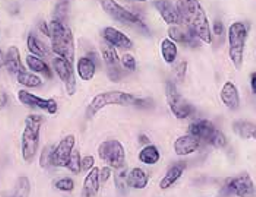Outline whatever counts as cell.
<instances>
[{
    "instance_id": "15",
    "label": "cell",
    "mask_w": 256,
    "mask_h": 197,
    "mask_svg": "<svg viewBox=\"0 0 256 197\" xmlns=\"http://www.w3.org/2000/svg\"><path fill=\"white\" fill-rule=\"evenodd\" d=\"M168 38L173 39L178 44H182V45H188V47H198V44H199V39L190 31V28L186 26L184 23L170 26L168 28Z\"/></svg>"
},
{
    "instance_id": "44",
    "label": "cell",
    "mask_w": 256,
    "mask_h": 197,
    "mask_svg": "<svg viewBox=\"0 0 256 197\" xmlns=\"http://www.w3.org/2000/svg\"><path fill=\"white\" fill-rule=\"evenodd\" d=\"M40 31H41L46 37L50 38V23H48V22L41 20V22H40Z\"/></svg>"
},
{
    "instance_id": "21",
    "label": "cell",
    "mask_w": 256,
    "mask_h": 197,
    "mask_svg": "<svg viewBox=\"0 0 256 197\" xmlns=\"http://www.w3.org/2000/svg\"><path fill=\"white\" fill-rule=\"evenodd\" d=\"M25 61H26V66L31 72L37 73V75H44L47 79L53 78V72L52 67L48 66V63L42 57H38V56H34V54H28L25 57Z\"/></svg>"
},
{
    "instance_id": "27",
    "label": "cell",
    "mask_w": 256,
    "mask_h": 197,
    "mask_svg": "<svg viewBox=\"0 0 256 197\" xmlns=\"http://www.w3.org/2000/svg\"><path fill=\"white\" fill-rule=\"evenodd\" d=\"M138 158L139 161L142 164H145V165H156V164L160 162V159H161V152H160V149H158L156 145L150 143V145H145L140 149Z\"/></svg>"
},
{
    "instance_id": "36",
    "label": "cell",
    "mask_w": 256,
    "mask_h": 197,
    "mask_svg": "<svg viewBox=\"0 0 256 197\" xmlns=\"http://www.w3.org/2000/svg\"><path fill=\"white\" fill-rule=\"evenodd\" d=\"M68 10H69V1H68V0H62V1H59L58 6H56V9H54V19L66 22Z\"/></svg>"
},
{
    "instance_id": "17",
    "label": "cell",
    "mask_w": 256,
    "mask_h": 197,
    "mask_svg": "<svg viewBox=\"0 0 256 197\" xmlns=\"http://www.w3.org/2000/svg\"><path fill=\"white\" fill-rule=\"evenodd\" d=\"M200 145H202V142L199 139L192 136L190 133H188V135H183V136L176 139L173 143V148H174V152L178 157H188V155H192V154L198 152L200 149Z\"/></svg>"
},
{
    "instance_id": "19",
    "label": "cell",
    "mask_w": 256,
    "mask_h": 197,
    "mask_svg": "<svg viewBox=\"0 0 256 197\" xmlns=\"http://www.w3.org/2000/svg\"><path fill=\"white\" fill-rule=\"evenodd\" d=\"M4 67L8 69V72L14 76H16L18 73H20L22 70H25V66L22 63V59H20V48L12 45L8 48L6 51V61H4Z\"/></svg>"
},
{
    "instance_id": "29",
    "label": "cell",
    "mask_w": 256,
    "mask_h": 197,
    "mask_svg": "<svg viewBox=\"0 0 256 197\" xmlns=\"http://www.w3.org/2000/svg\"><path fill=\"white\" fill-rule=\"evenodd\" d=\"M100 51H101V59L106 63L107 67H108V66L120 64V57H118V48H116V47H113V45L104 42V44H101Z\"/></svg>"
},
{
    "instance_id": "1",
    "label": "cell",
    "mask_w": 256,
    "mask_h": 197,
    "mask_svg": "<svg viewBox=\"0 0 256 197\" xmlns=\"http://www.w3.org/2000/svg\"><path fill=\"white\" fill-rule=\"evenodd\" d=\"M178 6L182 13V22L190 28L199 41L212 44V29L206 16L205 9L199 0H178Z\"/></svg>"
},
{
    "instance_id": "30",
    "label": "cell",
    "mask_w": 256,
    "mask_h": 197,
    "mask_svg": "<svg viewBox=\"0 0 256 197\" xmlns=\"http://www.w3.org/2000/svg\"><path fill=\"white\" fill-rule=\"evenodd\" d=\"M233 130H234L237 136H240L242 139H252L256 130V124L250 123V121L240 120V121L233 123Z\"/></svg>"
},
{
    "instance_id": "31",
    "label": "cell",
    "mask_w": 256,
    "mask_h": 197,
    "mask_svg": "<svg viewBox=\"0 0 256 197\" xmlns=\"http://www.w3.org/2000/svg\"><path fill=\"white\" fill-rule=\"evenodd\" d=\"M31 193V181L26 176H20L16 180V184L14 187V193L12 197H30Z\"/></svg>"
},
{
    "instance_id": "11",
    "label": "cell",
    "mask_w": 256,
    "mask_h": 197,
    "mask_svg": "<svg viewBox=\"0 0 256 197\" xmlns=\"http://www.w3.org/2000/svg\"><path fill=\"white\" fill-rule=\"evenodd\" d=\"M226 193L236 195L238 197H254L255 196V183L250 176L242 174L237 177H232L226 183Z\"/></svg>"
},
{
    "instance_id": "16",
    "label": "cell",
    "mask_w": 256,
    "mask_h": 197,
    "mask_svg": "<svg viewBox=\"0 0 256 197\" xmlns=\"http://www.w3.org/2000/svg\"><path fill=\"white\" fill-rule=\"evenodd\" d=\"M101 37L102 39L116 47V48H122V50H128V48H132L134 47V41L129 38L124 32L118 31V28H113V26H107L102 29L101 32Z\"/></svg>"
},
{
    "instance_id": "40",
    "label": "cell",
    "mask_w": 256,
    "mask_h": 197,
    "mask_svg": "<svg viewBox=\"0 0 256 197\" xmlns=\"http://www.w3.org/2000/svg\"><path fill=\"white\" fill-rule=\"evenodd\" d=\"M94 167H96V158L92 155L82 158V171H91Z\"/></svg>"
},
{
    "instance_id": "9",
    "label": "cell",
    "mask_w": 256,
    "mask_h": 197,
    "mask_svg": "<svg viewBox=\"0 0 256 197\" xmlns=\"http://www.w3.org/2000/svg\"><path fill=\"white\" fill-rule=\"evenodd\" d=\"M52 66L54 73L60 78V80L63 82L66 92L74 97L76 94V76H75V69H74V63H70L69 60L63 59L56 56L54 59L52 60Z\"/></svg>"
},
{
    "instance_id": "43",
    "label": "cell",
    "mask_w": 256,
    "mask_h": 197,
    "mask_svg": "<svg viewBox=\"0 0 256 197\" xmlns=\"http://www.w3.org/2000/svg\"><path fill=\"white\" fill-rule=\"evenodd\" d=\"M9 104V95L6 94L4 89L0 88V110H4Z\"/></svg>"
},
{
    "instance_id": "20",
    "label": "cell",
    "mask_w": 256,
    "mask_h": 197,
    "mask_svg": "<svg viewBox=\"0 0 256 197\" xmlns=\"http://www.w3.org/2000/svg\"><path fill=\"white\" fill-rule=\"evenodd\" d=\"M76 73L84 82H91L97 73V63L88 56H82L76 61Z\"/></svg>"
},
{
    "instance_id": "39",
    "label": "cell",
    "mask_w": 256,
    "mask_h": 197,
    "mask_svg": "<svg viewBox=\"0 0 256 197\" xmlns=\"http://www.w3.org/2000/svg\"><path fill=\"white\" fill-rule=\"evenodd\" d=\"M211 146H214V148H217V149H222V148L227 146V138H226V135H224L221 130H218L217 132V135H216V138L212 140Z\"/></svg>"
},
{
    "instance_id": "38",
    "label": "cell",
    "mask_w": 256,
    "mask_h": 197,
    "mask_svg": "<svg viewBox=\"0 0 256 197\" xmlns=\"http://www.w3.org/2000/svg\"><path fill=\"white\" fill-rule=\"evenodd\" d=\"M188 73V63L180 61L174 69V83H183Z\"/></svg>"
},
{
    "instance_id": "32",
    "label": "cell",
    "mask_w": 256,
    "mask_h": 197,
    "mask_svg": "<svg viewBox=\"0 0 256 197\" xmlns=\"http://www.w3.org/2000/svg\"><path fill=\"white\" fill-rule=\"evenodd\" d=\"M64 168H68L70 173H74V174H79L80 171H82V158H80V154H79V151H74L72 152V155L69 158V161H68V164H66V167Z\"/></svg>"
},
{
    "instance_id": "14",
    "label": "cell",
    "mask_w": 256,
    "mask_h": 197,
    "mask_svg": "<svg viewBox=\"0 0 256 197\" xmlns=\"http://www.w3.org/2000/svg\"><path fill=\"white\" fill-rule=\"evenodd\" d=\"M218 129L210 120H196L189 126V133L199 139L202 143L211 145L217 135Z\"/></svg>"
},
{
    "instance_id": "28",
    "label": "cell",
    "mask_w": 256,
    "mask_h": 197,
    "mask_svg": "<svg viewBox=\"0 0 256 197\" xmlns=\"http://www.w3.org/2000/svg\"><path fill=\"white\" fill-rule=\"evenodd\" d=\"M16 80L18 83L25 86V88H41L42 86V79L40 78L37 73L31 72V70H22L20 73L16 75Z\"/></svg>"
},
{
    "instance_id": "37",
    "label": "cell",
    "mask_w": 256,
    "mask_h": 197,
    "mask_svg": "<svg viewBox=\"0 0 256 197\" xmlns=\"http://www.w3.org/2000/svg\"><path fill=\"white\" fill-rule=\"evenodd\" d=\"M120 63H122V66L124 67V70H128V72H135L136 70V59L130 54V53H126V54H123L122 57H120Z\"/></svg>"
},
{
    "instance_id": "25",
    "label": "cell",
    "mask_w": 256,
    "mask_h": 197,
    "mask_svg": "<svg viewBox=\"0 0 256 197\" xmlns=\"http://www.w3.org/2000/svg\"><path fill=\"white\" fill-rule=\"evenodd\" d=\"M148 181H150V176L145 170L142 168H132L129 173H128V186L132 187V189H136V190H142L148 186Z\"/></svg>"
},
{
    "instance_id": "42",
    "label": "cell",
    "mask_w": 256,
    "mask_h": 197,
    "mask_svg": "<svg viewBox=\"0 0 256 197\" xmlns=\"http://www.w3.org/2000/svg\"><path fill=\"white\" fill-rule=\"evenodd\" d=\"M100 178H101V183H107L112 178V167L106 165L100 168Z\"/></svg>"
},
{
    "instance_id": "5",
    "label": "cell",
    "mask_w": 256,
    "mask_h": 197,
    "mask_svg": "<svg viewBox=\"0 0 256 197\" xmlns=\"http://www.w3.org/2000/svg\"><path fill=\"white\" fill-rule=\"evenodd\" d=\"M136 101V97L134 94H128L124 91H107L96 95L91 104L88 105V117L96 116L102 108L108 105H120V107H128L134 105Z\"/></svg>"
},
{
    "instance_id": "6",
    "label": "cell",
    "mask_w": 256,
    "mask_h": 197,
    "mask_svg": "<svg viewBox=\"0 0 256 197\" xmlns=\"http://www.w3.org/2000/svg\"><path fill=\"white\" fill-rule=\"evenodd\" d=\"M101 7L102 10L114 20H118L123 25L129 26H136L139 31H144L145 34H150V29L146 28L145 22L140 19V16L130 12L124 6H122L118 0H101Z\"/></svg>"
},
{
    "instance_id": "18",
    "label": "cell",
    "mask_w": 256,
    "mask_h": 197,
    "mask_svg": "<svg viewBox=\"0 0 256 197\" xmlns=\"http://www.w3.org/2000/svg\"><path fill=\"white\" fill-rule=\"evenodd\" d=\"M220 98L222 101V104L232 110V111H236L240 107V94H238V89L233 82H226L224 86L221 88V94H220Z\"/></svg>"
},
{
    "instance_id": "7",
    "label": "cell",
    "mask_w": 256,
    "mask_h": 197,
    "mask_svg": "<svg viewBox=\"0 0 256 197\" xmlns=\"http://www.w3.org/2000/svg\"><path fill=\"white\" fill-rule=\"evenodd\" d=\"M98 157L112 168L122 170L126 168V151L120 140L110 139L104 140L98 146Z\"/></svg>"
},
{
    "instance_id": "35",
    "label": "cell",
    "mask_w": 256,
    "mask_h": 197,
    "mask_svg": "<svg viewBox=\"0 0 256 197\" xmlns=\"http://www.w3.org/2000/svg\"><path fill=\"white\" fill-rule=\"evenodd\" d=\"M124 67L120 64H116V66H108L107 67V73H108V78L112 82H120L122 79L126 76V72L123 70Z\"/></svg>"
},
{
    "instance_id": "33",
    "label": "cell",
    "mask_w": 256,
    "mask_h": 197,
    "mask_svg": "<svg viewBox=\"0 0 256 197\" xmlns=\"http://www.w3.org/2000/svg\"><path fill=\"white\" fill-rule=\"evenodd\" d=\"M53 151H54L53 145H47V146L42 148V152L40 155V165H41V168L53 167Z\"/></svg>"
},
{
    "instance_id": "26",
    "label": "cell",
    "mask_w": 256,
    "mask_h": 197,
    "mask_svg": "<svg viewBox=\"0 0 256 197\" xmlns=\"http://www.w3.org/2000/svg\"><path fill=\"white\" fill-rule=\"evenodd\" d=\"M160 50H161V56L162 60L167 63V64H173L178 56V42H174L173 39L164 38L161 41V45H160Z\"/></svg>"
},
{
    "instance_id": "13",
    "label": "cell",
    "mask_w": 256,
    "mask_h": 197,
    "mask_svg": "<svg viewBox=\"0 0 256 197\" xmlns=\"http://www.w3.org/2000/svg\"><path fill=\"white\" fill-rule=\"evenodd\" d=\"M75 135H68L60 140L53 151V167H66L72 152L75 151Z\"/></svg>"
},
{
    "instance_id": "2",
    "label": "cell",
    "mask_w": 256,
    "mask_h": 197,
    "mask_svg": "<svg viewBox=\"0 0 256 197\" xmlns=\"http://www.w3.org/2000/svg\"><path fill=\"white\" fill-rule=\"evenodd\" d=\"M48 23H50L52 51L56 56L74 63L75 61V38H74L72 29L63 20L53 19Z\"/></svg>"
},
{
    "instance_id": "48",
    "label": "cell",
    "mask_w": 256,
    "mask_h": 197,
    "mask_svg": "<svg viewBox=\"0 0 256 197\" xmlns=\"http://www.w3.org/2000/svg\"><path fill=\"white\" fill-rule=\"evenodd\" d=\"M124 1H128V3H145L148 0H124Z\"/></svg>"
},
{
    "instance_id": "47",
    "label": "cell",
    "mask_w": 256,
    "mask_h": 197,
    "mask_svg": "<svg viewBox=\"0 0 256 197\" xmlns=\"http://www.w3.org/2000/svg\"><path fill=\"white\" fill-rule=\"evenodd\" d=\"M139 140H140V143H144V145H150V143H151L150 139L146 138L145 135H140V136H139Z\"/></svg>"
},
{
    "instance_id": "34",
    "label": "cell",
    "mask_w": 256,
    "mask_h": 197,
    "mask_svg": "<svg viewBox=\"0 0 256 197\" xmlns=\"http://www.w3.org/2000/svg\"><path fill=\"white\" fill-rule=\"evenodd\" d=\"M54 187H56L58 190H60V192L69 193V192H74V190H75V181L70 177L58 178V180L54 181Z\"/></svg>"
},
{
    "instance_id": "46",
    "label": "cell",
    "mask_w": 256,
    "mask_h": 197,
    "mask_svg": "<svg viewBox=\"0 0 256 197\" xmlns=\"http://www.w3.org/2000/svg\"><path fill=\"white\" fill-rule=\"evenodd\" d=\"M4 61H6V53H3V50L0 48V69L4 67Z\"/></svg>"
},
{
    "instance_id": "12",
    "label": "cell",
    "mask_w": 256,
    "mask_h": 197,
    "mask_svg": "<svg viewBox=\"0 0 256 197\" xmlns=\"http://www.w3.org/2000/svg\"><path fill=\"white\" fill-rule=\"evenodd\" d=\"M154 7L158 12V15L161 16V19L168 26L183 23L178 3H174L173 0H154Z\"/></svg>"
},
{
    "instance_id": "24",
    "label": "cell",
    "mask_w": 256,
    "mask_h": 197,
    "mask_svg": "<svg viewBox=\"0 0 256 197\" xmlns=\"http://www.w3.org/2000/svg\"><path fill=\"white\" fill-rule=\"evenodd\" d=\"M26 47H28L30 54L38 56V57H42V59L48 57L50 53H53L52 48H48V47L46 45V42L41 41V39H40L37 35H34V34H30V35H28V38H26Z\"/></svg>"
},
{
    "instance_id": "23",
    "label": "cell",
    "mask_w": 256,
    "mask_h": 197,
    "mask_svg": "<svg viewBox=\"0 0 256 197\" xmlns=\"http://www.w3.org/2000/svg\"><path fill=\"white\" fill-rule=\"evenodd\" d=\"M184 170H186V164H184V162H180V164H176V165L170 167V168H168V171L166 173V176L161 178V181H160V187H161L162 190L170 189L174 183H178V180L182 178L183 173H184Z\"/></svg>"
},
{
    "instance_id": "4",
    "label": "cell",
    "mask_w": 256,
    "mask_h": 197,
    "mask_svg": "<svg viewBox=\"0 0 256 197\" xmlns=\"http://www.w3.org/2000/svg\"><path fill=\"white\" fill-rule=\"evenodd\" d=\"M249 28L243 22H234L228 28V56L237 70H242Z\"/></svg>"
},
{
    "instance_id": "41",
    "label": "cell",
    "mask_w": 256,
    "mask_h": 197,
    "mask_svg": "<svg viewBox=\"0 0 256 197\" xmlns=\"http://www.w3.org/2000/svg\"><path fill=\"white\" fill-rule=\"evenodd\" d=\"M212 34H214L216 37H224V34H226V26H224V23H222L221 20H216V22L212 23Z\"/></svg>"
},
{
    "instance_id": "10",
    "label": "cell",
    "mask_w": 256,
    "mask_h": 197,
    "mask_svg": "<svg viewBox=\"0 0 256 197\" xmlns=\"http://www.w3.org/2000/svg\"><path fill=\"white\" fill-rule=\"evenodd\" d=\"M18 99L22 105L25 107H30V108H38L42 110L48 114H56L59 111V104L58 101L53 98H41L37 97L36 94H31L30 91H25V89H20L18 92Z\"/></svg>"
},
{
    "instance_id": "45",
    "label": "cell",
    "mask_w": 256,
    "mask_h": 197,
    "mask_svg": "<svg viewBox=\"0 0 256 197\" xmlns=\"http://www.w3.org/2000/svg\"><path fill=\"white\" fill-rule=\"evenodd\" d=\"M250 86H252L254 94L256 95V72H254V73L250 75Z\"/></svg>"
},
{
    "instance_id": "22",
    "label": "cell",
    "mask_w": 256,
    "mask_h": 197,
    "mask_svg": "<svg viewBox=\"0 0 256 197\" xmlns=\"http://www.w3.org/2000/svg\"><path fill=\"white\" fill-rule=\"evenodd\" d=\"M101 178H100V168L94 167L91 171H88L86 177L84 180V193L86 197H96L98 195Z\"/></svg>"
},
{
    "instance_id": "8",
    "label": "cell",
    "mask_w": 256,
    "mask_h": 197,
    "mask_svg": "<svg viewBox=\"0 0 256 197\" xmlns=\"http://www.w3.org/2000/svg\"><path fill=\"white\" fill-rule=\"evenodd\" d=\"M166 98L174 117L183 120L194 114V105L182 97V94L178 91V85L173 80H168L166 83Z\"/></svg>"
},
{
    "instance_id": "3",
    "label": "cell",
    "mask_w": 256,
    "mask_h": 197,
    "mask_svg": "<svg viewBox=\"0 0 256 197\" xmlns=\"http://www.w3.org/2000/svg\"><path fill=\"white\" fill-rule=\"evenodd\" d=\"M44 123V117L40 114H30L25 118V129L20 138V151L22 158L26 164H31L38 152L40 132Z\"/></svg>"
},
{
    "instance_id": "49",
    "label": "cell",
    "mask_w": 256,
    "mask_h": 197,
    "mask_svg": "<svg viewBox=\"0 0 256 197\" xmlns=\"http://www.w3.org/2000/svg\"><path fill=\"white\" fill-rule=\"evenodd\" d=\"M252 139H254V140H256V130H255V133H254V136H252Z\"/></svg>"
}]
</instances>
